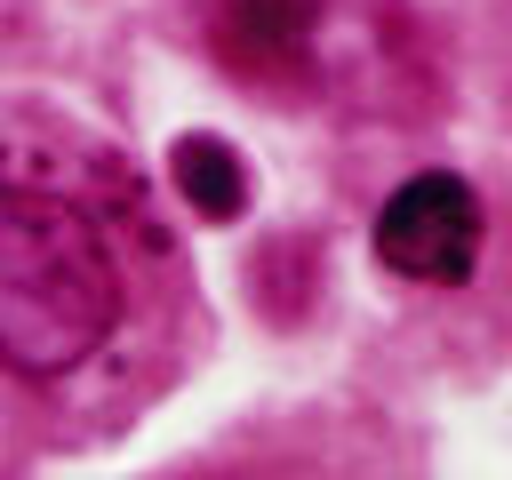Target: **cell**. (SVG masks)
I'll use <instances>...</instances> for the list:
<instances>
[{
  "label": "cell",
  "instance_id": "3957f363",
  "mask_svg": "<svg viewBox=\"0 0 512 480\" xmlns=\"http://www.w3.org/2000/svg\"><path fill=\"white\" fill-rule=\"evenodd\" d=\"M168 176H176L184 208L208 216V224H232V216L248 208V168H240V152H232L224 136H208V128L168 144Z\"/></svg>",
  "mask_w": 512,
  "mask_h": 480
},
{
  "label": "cell",
  "instance_id": "277c9868",
  "mask_svg": "<svg viewBox=\"0 0 512 480\" xmlns=\"http://www.w3.org/2000/svg\"><path fill=\"white\" fill-rule=\"evenodd\" d=\"M304 32H312V0H224V40L248 48V64L264 72H288L304 56Z\"/></svg>",
  "mask_w": 512,
  "mask_h": 480
},
{
  "label": "cell",
  "instance_id": "7a4b0ae2",
  "mask_svg": "<svg viewBox=\"0 0 512 480\" xmlns=\"http://www.w3.org/2000/svg\"><path fill=\"white\" fill-rule=\"evenodd\" d=\"M480 232H488L480 192L448 168H424L376 208V264L424 288H456L480 264Z\"/></svg>",
  "mask_w": 512,
  "mask_h": 480
},
{
  "label": "cell",
  "instance_id": "6da1fadb",
  "mask_svg": "<svg viewBox=\"0 0 512 480\" xmlns=\"http://www.w3.org/2000/svg\"><path fill=\"white\" fill-rule=\"evenodd\" d=\"M120 320L104 232L48 184L0 176V360L24 376L80 368Z\"/></svg>",
  "mask_w": 512,
  "mask_h": 480
}]
</instances>
